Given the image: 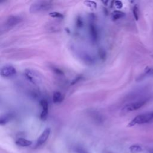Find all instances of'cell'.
I'll return each mask as SVG.
<instances>
[{
  "mask_svg": "<svg viewBox=\"0 0 153 153\" xmlns=\"http://www.w3.org/2000/svg\"><path fill=\"white\" fill-rule=\"evenodd\" d=\"M153 123V111L145 112L136 116L128 124V127H133L135 125L149 124Z\"/></svg>",
  "mask_w": 153,
  "mask_h": 153,
  "instance_id": "cell-1",
  "label": "cell"
},
{
  "mask_svg": "<svg viewBox=\"0 0 153 153\" xmlns=\"http://www.w3.org/2000/svg\"><path fill=\"white\" fill-rule=\"evenodd\" d=\"M24 75L27 80L35 85H38L42 83L43 76L38 71L26 69L24 71Z\"/></svg>",
  "mask_w": 153,
  "mask_h": 153,
  "instance_id": "cell-2",
  "label": "cell"
},
{
  "mask_svg": "<svg viewBox=\"0 0 153 153\" xmlns=\"http://www.w3.org/2000/svg\"><path fill=\"white\" fill-rule=\"evenodd\" d=\"M53 6L51 1H38L33 2L30 7V12L35 13L41 11H46L49 10Z\"/></svg>",
  "mask_w": 153,
  "mask_h": 153,
  "instance_id": "cell-3",
  "label": "cell"
},
{
  "mask_svg": "<svg viewBox=\"0 0 153 153\" xmlns=\"http://www.w3.org/2000/svg\"><path fill=\"white\" fill-rule=\"evenodd\" d=\"M147 101V99H142L135 102H130L124 105L121 109V111L123 113H128L137 111V109L143 107L146 103Z\"/></svg>",
  "mask_w": 153,
  "mask_h": 153,
  "instance_id": "cell-4",
  "label": "cell"
},
{
  "mask_svg": "<svg viewBox=\"0 0 153 153\" xmlns=\"http://www.w3.org/2000/svg\"><path fill=\"white\" fill-rule=\"evenodd\" d=\"M22 21V19L16 16H11L6 20L4 23V28L7 29H10Z\"/></svg>",
  "mask_w": 153,
  "mask_h": 153,
  "instance_id": "cell-5",
  "label": "cell"
},
{
  "mask_svg": "<svg viewBox=\"0 0 153 153\" xmlns=\"http://www.w3.org/2000/svg\"><path fill=\"white\" fill-rule=\"evenodd\" d=\"M17 73L16 68L11 65H6L1 69V75L4 77H10Z\"/></svg>",
  "mask_w": 153,
  "mask_h": 153,
  "instance_id": "cell-6",
  "label": "cell"
},
{
  "mask_svg": "<svg viewBox=\"0 0 153 153\" xmlns=\"http://www.w3.org/2000/svg\"><path fill=\"white\" fill-rule=\"evenodd\" d=\"M50 134V128H46L42 133L41 134V135L39 136L36 140V146H39L42 145H43L48 139L49 136Z\"/></svg>",
  "mask_w": 153,
  "mask_h": 153,
  "instance_id": "cell-7",
  "label": "cell"
},
{
  "mask_svg": "<svg viewBox=\"0 0 153 153\" xmlns=\"http://www.w3.org/2000/svg\"><path fill=\"white\" fill-rule=\"evenodd\" d=\"M40 105L42 108V111L40 114V118L42 120H45L48 115V102L46 99H42L40 102Z\"/></svg>",
  "mask_w": 153,
  "mask_h": 153,
  "instance_id": "cell-8",
  "label": "cell"
},
{
  "mask_svg": "<svg viewBox=\"0 0 153 153\" xmlns=\"http://www.w3.org/2000/svg\"><path fill=\"white\" fill-rule=\"evenodd\" d=\"M89 33L90 38L93 42H96L98 38V32L95 24L91 22L89 25Z\"/></svg>",
  "mask_w": 153,
  "mask_h": 153,
  "instance_id": "cell-9",
  "label": "cell"
},
{
  "mask_svg": "<svg viewBox=\"0 0 153 153\" xmlns=\"http://www.w3.org/2000/svg\"><path fill=\"white\" fill-rule=\"evenodd\" d=\"M16 143L20 146L22 147H26V146H29L30 145H32V141L26 139L25 138H22V137H20L18 138L16 141Z\"/></svg>",
  "mask_w": 153,
  "mask_h": 153,
  "instance_id": "cell-10",
  "label": "cell"
},
{
  "mask_svg": "<svg viewBox=\"0 0 153 153\" xmlns=\"http://www.w3.org/2000/svg\"><path fill=\"white\" fill-rule=\"evenodd\" d=\"M63 96L62 94L59 91H56L53 95V102L54 103H59L63 101Z\"/></svg>",
  "mask_w": 153,
  "mask_h": 153,
  "instance_id": "cell-11",
  "label": "cell"
},
{
  "mask_svg": "<svg viewBox=\"0 0 153 153\" xmlns=\"http://www.w3.org/2000/svg\"><path fill=\"white\" fill-rule=\"evenodd\" d=\"M124 16H125L124 13L121 11L116 10L113 11V13H112V19L113 20H117L123 17Z\"/></svg>",
  "mask_w": 153,
  "mask_h": 153,
  "instance_id": "cell-12",
  "label": "cell"
},
{
  "mask_svg": "<svg viewBox=\"0 0 153 153\" xmlns=\"http://www.w3.org/2000/svg\"><path fill=\"white\" fill-rule=\"evenodd\" d=\"M130 151L131 153H139L142 151V148L139 145H133L129 148Z\"/></svg>",
  "mask_w": 153,
  "mask_h": 153,
  "instance_id": "cell-13",
  "label": "cell"
},
{
  "mask_svg": "<svg viewBox=\"0 0 153 153\" xmlns=\"http://www.w3.org/2000/svg\"><path fill=\"white\" fill-rule=\"evenodd\" d=\"M11 118V115H5L4 116H1V119H0V123L1 125H4L6 123H7L10 119Z\"/></svg>",
  "mask_w": 153,
  "mask_h": 153,
  "instance_id": "cell-14",
  "label": "cell"
},
{
  "mask_svg": "<svg viewBox=\"0 0 153 153\" xmlns=\"http://www.w3.org/2000/svg\"><path fill=\"white\" fill-rule=\"evenodd\" d=\"M84 4L91 9H95L97 7V4L93 1H85Z\"/></svg>",
  "mask_w": 153,
  "mask_h": 153,
  "instance_id": "cell-15",
  "label": "cell"
},
{
  "mask_svg": "<svg viewBox=\"0 0 153 153\" xmlns=\"http://www.w3.org/2000/svg\"><path fill=\"white\" fill-rule=\"evenodd\" d=\"M49 16L53 18H58V19H62L63 17V16L62 14L59 13V12H56V11H54V12H51L49 13Z\"/></svg>",
  "mask_w": 153,
  "mask_h": 153,
  "instance_id": "cell-16",
  "label": "cell"
},
{
  "mask_svg": "<svg viewBox=\"0 0 153 153\" xmlns=\"http://www.w3.org/2000/svg\"><path fill=\"white\" fill-rule=\"evenodd\" d=\"M133 16H134L135 19L136 20H137L138 18H139V10H138V7L137 5H134L133 7Z\"/></svg>",
  "mask_w": 153,
  "mask_h": 153,
  "instance_id": "cell-17",
  "label": "cell"
},
{
  "mask_svg": "<svg viewBox=\"0 0 153 153\" xmlns=\"http://www.w3.org/2000/svg\"><path fill=\"white\" fill-rule=\"evenodd\" d=\"M114 5L117 9H120L123 7V4L120 1H114Z\"/></svg>",
  "mask_w": 153,
  "mask_h": 153,
  "instance_id": "cell-18",
  "label": "cell"
},
{
  "mask_svg": "<svg viewBox=\"0 0 153 153\" xmlns=\"http://www.w3.org/2000/svg\"><path fill=\"white\" fill-rule=\"evenodd\" d=\"M82 19L81 17H78L77 19H76V27H78V28H80L82 27Z\"/></svg>",
  "mask_w": 153,
  "mask_h": 153,
  "instance_id": "cell-19",
  "label": "cell"
},
{
  "mask_svg": "<svg viewBox=\"0 0 153 153\" xmlns=\"http://www.w3.org/2000/svg\"><path fill=\"white\" fill-rule=\"evenodd\" d=\"M75 151L76 152V153H88L84 148L79 146L75 148Z\"/></svg>",
  "mask_w": 153,
  "mask_h": 153,
  "instance_id": "cell-20",
  "label": "cell"
}]
</instances>
